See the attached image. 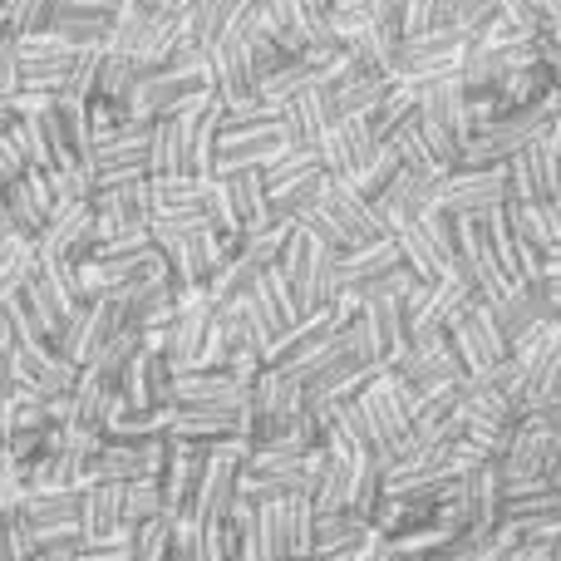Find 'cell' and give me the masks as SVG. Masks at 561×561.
Here are the masks:
<instances>
[{
    "label": "cell",
    "mask_w": 561,
    "mask_h": 561,
    "mask_svg": "<svg viewBox=\"0 0 561 561\" xmlns=\"http://www.w3.org/2000/svg\"><path fill=\"white\" fill-rule=\"evenodd\" d=\"M414 128H419V138H424V148L434 153V163L448 173V168L458 163V153H463V144H468V124H463V84H458V75L434 79V84L419 89Z\"/></svg>",
    "instance_id": "cell-1"
},
{
    "label": "cell",
    "mask_w": 561,
    "mask_h": 561,
    "mask_svg": "<svg viewBox=\"0 0 561 561\" xmlns=\"http://www.w3.org/2000/svg\"><path fill=\"white\" fill-rule=\"evenodd\" d=\"M276 272L296 290L300 316H316V310H325L330 300H335V247L316 242V237L300 232V227H290L286 247H280V256H276Z\"/></svg>",
    "instance_id": "cell-2"
},
{
    "label": "cell",
    "mask_w": 561,
    "mask_h": 561,
    "mask_svg": "<svg viewBox=\"0 0 561 561\" xmlns=\"http://www.w3.org/2000/svg\"><path fill=\"white\" fill-rule=\"evenodd\" d=\"M557 454H561V438L523 419V424L513 428V438H507L503 458H497V483H503V497H513V493H537V488H552Z\"/></svg>",
    "instance_id": "cell-3"
},
{
    "label": "cell",
    "mask_w": 561,
    "mask_h": 561,
    "mask_svg": "<svg viewBox=\"0 0 561 561\" xmlns=\"http://www.w3.org/2000/svg\"><path fill=\"white\" fill-rule=\"evenodd\" d=\"M316 454H290V448H247L242 478H237V497L247 503H276V497L306 493V478L316 468Z\"/></svg>",
    "instance_id": "cell-4"
},
{
    "label": "cell",
    "mask_w": 561,
    "mask_h": 561,
    "mask_svg": "<svg viewBox=\"0 0 561 561\" xmlns=\"http://www.w3.org/2000/svg\"><path fill=\"white\" fill-rule=\"evenodd\" d=\"M242 458H247V438H222V444H207L203 454V473L193 483L187 497V517L193 523H222L237 503V478H242Z\"/></svg>",
    "instance_id": "cell-5"
},
{
    "label": "cell",
    "mask_w": 561,
    "mask_h": 561,
    "mask_svg": "<svg viewBox=\"0 0 561 561\" xmlns=\"http://www.w3.org/2000/svg\"><path fill=\"white\" fill-rule=\"evenodd\" d=\"M345 345L355 350L359 365L369 369H389L409 345V330H404V310L399 300H359L355 320L345 325Z\"/></svg>",
    "instance_id": "cell-6"
},
{
    "label": "cell",
    "mask_w": 561,
    "mask_h": 561,
    "mask_svg": "<svg viewBox=\"0 0 561 561\" xmlns=\"http://www.w3.org/2000/svg\"><path fill=\"white\" fill-rule=\"evenodd\" d=\"M473 300H478V296H473V290H468L458 276L414 280V286H409V296L399 300L409 340H434V335H444L454 320H463V310L473 306Z\"/></svg>",
    "instance_id": "cell-7"
},
{
    "label": "cell",
    "mask_w": 561,
    "mask_h": 561,
    "mask_svg": "<svg viewBox=\"0 0 561 561\" xmlns=\"http://www.w3.org/2000/svg\"><path fill=\"white\" fill-rule=\"evenodd\" d=\"M75 59H79V49H69L49 30L45 35L15 39V94H39V99L65 94L69 75H75Z\"/></svg>",
    "instance_id": "cell-8"
},
{
    "label": "cell",
    "mask_w": 561,
    "mask_h": 561,
    "mask_svg": "<svg viewBox=\"0 0 561 561\" xmlns=\"http://www.w3.org/2000/svg\"><path fill=\"white\" fill-rule=\"evenodd\" d=\"M124 325H128V316H124V306H118V296L84 300V306H79L75 316L65 320V330H59L55 355H59V359H69L75 369H84L89 359H94L99 350H104Z\"/></svg>",
    "instance_id": "cell-9"
},
{
    "label": "cell",
    "mask_w": 561,
    "mask_h": 561,
    "mask_svg": "<svg viewBox=\"0 0 561 561\" xmlns=\"http://www.w3.org/2000/svg\"><path fill=\"white\" fill-rule=\"evenodd\" d=\"M463 45H468V39H458L454 30H428V35L399 39V49H394V79L419 94V89L434 84V79L458 75Z\"/></svg>",
    "instance_id": "cell-10"
},
{
    "label": "cell",
    "mask_w": 561,
    "mask_h": 561,
    "mask_svg": "<svg viewBox=\"0 0 561 561\" xmlns=\"http://www.w3.org/2000/svg\"><path fill=\"white\" fill-rule=\"evenodd\" d=\"M444 340L463 375H488L493 365L507 359V340H503V330H497L488 300H473V306L463 310V320H454V325L444 330Z\"/></svg>",
    "instance_id": "cell-11"
},
{
    "label": "cell",
    "mask_w": 561,
    "mask_h": 561,
    "mask_svg": "<svg viewBox=\"0 0 561 561\" xmlns=\"http://www.w3.org/2000/svg\"><path fill=\"white\" fill-rule=\"evenodd\" d=\"M280 148H286V138H280V118L276 124H217L213 178L247 173V168H266Z\"/></svg>",
    "instance_id": "cell-12"
},
{
    "label": "cell",
    "mask_w": 561,
    "mask_h": 561,
    "mask_svg": "<svg viewBox=\"0 0 561 561\" xmlns=\"http://www.w3.org/2000/svg\"><path fill=\"white\" fill-rule=\"evenodd\" d=\"M507 197V168H483V173H468V168H448L438 178L434 207L448 217H488L497 213Z\"/></svg>",
    "instance_id": "cell-13"
},
{
    "label": "cell",
    "mask_w": 561,
    "mask_h": 561,
    "mask_svg": "<svg viewBox=\"0 0 561 561\" xmlns=\"http://www.w3.org/2000/svg\"><path fill=\"white\" fill-rule=\"evenodd\" d=\"M94 247H99V232H94V213H89V203L49 213L45 232L35 237V256H39V262H55V266L89 262V256H94Z\"/></svg>",
    "instance_id": "cell-14"
},
{
    "label": "cell",
    "mask_w": 561,
    "mask_h": 561,
    "mask_svg": "<svg viewBox=\"0 0 561 561\" xmlns=\"http://www.w3.org/2000/svg\"><path fill=\"white\" fill-rule=\"evenodd\" d=\"M316 207L325 213V222L335 227L340 237H345V247H355V242H379V237H385V227H379V217H375V203H369V197H359L355 187H350L345 178H335V173L320 178Z\"/></svg>",
    "instance_id": "cell-15"
},
{
    "label": "cell",
    "mask_w": 561,
    "mask_h": 561,
    "mask_svg": "<svg viewBox=\"0 0 561 561\" xmlns=\"http://www.w3.org/2000/svg\"><path fill=\"white\" fill-rule=\"evenodd\" d=\"M89 213H94L99 242H108L118 232H134V227H148V217H153L148 178H134V183H118V187H94Z\"/></svg>",
    "instance_id": "cell-16"
},
{
    "label": "cell",
    "mask_w": 561,
    "mask_h": 561,
    "mask_svg": "<svg viewBox=\"0 0 561 561\" xmlns=\"http://www.w3.org/2000/svg\"><path fill=\"white\" fill-rule=\"evenodd\" d=\"M20 517L35 533V547H79V493H25Z\"/></svg>",
    "instance_id": "cell-17"
},
{
    "label": "cell",
    "mask_w": 561,
    "mask_h": 561,
    "mask_svg": "<svg viewBox=\"0 0 561 561\" xmlns=\"http://www.w3.org/2000/svg\"><path fill=\"white\" fill-rule=\"evenodd\" d=\"M203 55H207V84H213V94L222 99V104H242V99L256 94V65H252V49H247L242 30L222 35L213 49H203Z\"/></svg>",
    "instance_id": "cell-18"
},
{
    "label": "cell",
    "mask_w": 561,
    "mask_h": 561,
    "mask_svg": "<svg viewBox=\"0 0 561 561\" xmlns=\"http://www.w3.org/2000/svg\"><path fill=\"white\" fill-rule=\"evenodd\" d=\"M247 385L227 369H197V375H173L168 409H213V414H242Z\"/></svg>",
    "instance_id": "cell-19"
},
{
    "label": "cell",
    "mask_w": 561,
    "mask_h": 561,
    "mask_svg": "<svg viewBox=\"0 0 561 561\" xmlns=\"http://www.w3.org/2000/svg\"><path fill=\"white\" fill-rule=\"evenodd\" d=\"M488 310H493V320H497V330H503L507 350H513L523 335H533V330L552 325V320L561 316V310L552 306V296H547V280H533V286L503 290L497 300H488Z\"/></svg>",
    "instance_id": "cell-20"
},
{
    "label": "cell",
    "mask_w": 561,
    "mask_h": 561,
    "mask_svg": "<svg viewBox=\"0 0 561 561\" xmlns=\"http://www.w3.org/2000/svg\"><path fill=\"white\" fill-rule=\"evenodd\" d=\"M507 197L523 203H561V153L537 138L523 153L507 158Z\"/></svg>",
    "instance_id": "cell-21"
},
{
    "label": "cell",
    "mask_w": 561,
    "mask_h": 561,
    "mask_svg": "<svg viewBox=\"0 0 561 561\" xmlns=\"http://www.w3.org/2000/svg\"><path fill=\"white\" fill-rule=\"evenodd\" d=\"M438 178L444 173H419V168H399L394 183L375 197V217L385 227V237H394L399 227H409L424 207H434V193H438Z\"/></svg>",
    "instance_id": "cell-22"
},
{
    "label": "cell",
    "mask_w": 561,
    "mask_h": 561,
    "mask_svg": "<svg viewBox=\"0 0 561 561\" xmlns=\"http://www.w3.org/2000/svg\"><path fill=\"white\" fill-rule=\"evenodd\" d=\"M168 389H173V365L163 359V350L138 345L118 375V399L128 409H168Z\"/></svg>",
    "instance_id": "cell-23"
},
{
    "label": "cell",
    "mask_w": 561,
    "mask_h": 561,
    "mask_svg": "<svg viewBox=\"0 0 561 561\" xmlns=\"http://www.w3.org/2000/svg\"><path fill=\"white\" fill-rule=\"evenodd\" d=\"M0 213L10 217V227H15L25 242H35L39 232H45L49 213H55V193H49V178L45 173H20L15 183L0 187Z\"/></svg>",
    "instance_id": "cell-24"
},
{
    "label": "cell",
    "mask_w": 561,
    "mask_h": 561,
    "mask_svg": "<svg viewBox=\"0 0 561 561\" xmlns=\"http://www.w3.org/2000/svg\"><path fill=\"white\" fill-rule=\"evenodd\" d=\"M10 369H15V385L30 389L39 399H59L75 389L79 369L69 359H59L49 345H15L10 350Z\"/></svg>",
    "instance_id": "cell-25"
},
{
    "label": "cell",
    "mask_w": 561,
    "mask_h": 561,
    "mask_svg": "<svg viewBox=\"0 0 561 561\" xmlns=\"http://www.w3.org/2000/svg\"><path fill=\"white\" fill-rule=\"evenodd\" d=\"M389 369H394L404 385H414L419 394H428V389H438V385H454V379H463V369H458V359H454V350H448L444 335L409 340L404 355H399Z\"/></svg>",
    "instance_id": "cell-26"
},
{
    "label": "cell",
    "mask_w": 561,
    "mask_h": 561,
    "mask_svg": "<svg viewBox=\"0 0 561 561\" xmlns=\"http://www.w3.org/2000/svg\"><path fill=\"white\" fill-rule=\"evenodd\" d=\"M375 148H379V138H375V128H369V118H335V124H325V134L316 138L320 168L335 178H350Z\"/></svg>",
    "instance_id": "cell-27"
},
{
    "label": "cell",
    "mask_w": 561,
    "mask_h": 561,
    "mask_svg": "<svg viewBox=\"0 0 561 561\" xmlns=\"http://www.w3.org/2000/svg\"><path fill=\"white\" fill-rule=\"evenodd\" d=\"M325 124H335V118H330V89L320 84V79H310L306 89H296V94L280 104V138H286L290 148H316Z\"/></svg>",
    "instance_id": "cell-28"
},
{
    "label": "cell",
    "mask_w": 561,
    "mask_h": 561,
    "mask_svg": "<svg viewBox=\"0 0 561 561\" xmlns=\"http://www.w3.org/2000/svg\"><path fill=\"white\" fill-rule=\"evenodd\" d=\"M483 232H488V247H493L497 272L507 276V286H533V280H542V252H537L533 242H523V237L503 222V213H488Z\"/></svg>",
    "instance_id": "cell-29"
},
{
    "label": "cell",
    "mask_w": 561,
    "mask_h": 561,
    "mask_svg": "<svg viewBox=\"0 0 561 561\" xmlns=\"http://www.w3.org/2000/svg\"><path fill=\"white\" fill-rule=\"evenodd\" d=\"M247 310H252V320L262 325V335L266 340H276L280 330H290L296 320H306L300 316V306H296V290L286 286V276L276 272V266H266L262 276H256V286L247 290Z\"/></svg>",
    "instance_id": "cell-30"
},
{
    "label": "cell",
    "mask_w": 561,
    "mask_h": 561,
    "mask_svg": "<svg viewBox=\"0 0 561 561\" xmlns=\"http://www.w3.org/2000/svg\"><path fill=\"white\" fill-rule=\"evenodd\" d=\"M203 454L207 448L168 438L163 468H158V493H163V513L168 517H187V497H193V483H197V473H203Z\"/></svg>",
    "instance_id": "cell-31"
},
{
    "label": "cell",
    "mask_w": 561,
    "mask_h": 561,
    "mask_svg": "<svg viewBox=\"0 0 561 561\" xmlns=\"http://www.w3.org/2000/svg\"><path fill=\"white\" fill-rule=\"evenodd\" d=\"M79 533H84V542L128 533L124 527V483H84L79 488Z\"/></svg>",
    "instance_id": "cell-32"
},
{
    "label": "cell",
    "mask_w": 561,
    "mask_h": 561,
    "mask_svg": "<svg viewBox=\"0 0 561 561\" xmlns=\"http://www.w3.org/2000/svg\"><path fill=\"white\" fill-rule=\"evenodd\" d=\"M335 335V325H330V316L325 310H316V316H306V320H296L290 330H280V335L266 345V355H262V365L266 369H290V365H300L306 355H316L325 340Z\"/></svg>",
    "instance_id": "cell-33"
},
{
    "label": "cell",
    "mask_w": 561,
    "mask_h": 561,
    "mask_svg": "<svg viewBox=\"0 0 561 561\" xmlns=\"http://www.w3.org/2000/svg\"><path fill=\"white\" fill-rule=\"evenodd\" d=\"M168 438L178 444H222V438H242V414H213V409H168Z\"/></svg>",
    "instance_id": "cell-34"
},
{
    "label": "cell",
    "mask_w": 561,
    "mask_h": 561,
    "mask_svg": "<svg viewBox=\"0 0 561 561\" xmlns=\"http://www.w3.org/2000/svg\"><path fill=\"white\" fill-rule=\"evenodd\" d=\"M217 183H222V197H227V207H232V217H237V227H242V232H256V227L272 222L262 168H247V173H227V178H217Z\"/></svg>",
    "instance_id": "cell-35"
},
{
    "label": "cell",
    "mask_w": 561,
    "mask_h": 561,
    "mask_svg": "<svg viewBox=\"0 0 561 561\" xmlns=\"http://www.w3.org/2000/svg\"><path fill=\"white\" fill-rule=\"evenodd\" d=\"M242 10H247V0H193V10H187V45L213 49L217 39L237 30Z\"/></svg>",
    "instance_id": "cell-36"
},
{
    "label": "cell",
    "mask_w": 561,
    "mask_h": 561,
    "mask_svg": "<svg viewBox=\"0 0 561 561\" xmlns=\"http://www.w3.org/2000/svg\"><path fill=\"white\" fill-rule=\"evenodd\" d=\"M217 178H197V173H168V178H148V197H153V217L158 213H187L203 207L213 193Z\"/></svg>",
    "instance_id": "cell-37"
},
{
    "label": "cell",
    "mask_w": 561,
    "mask_h": 561,
    "mask_svg": "<svg viewBox=\"0 0 561 561\" xmlns=\"http://www.w3.org/2000/svg\"><path fill=\"white\" fill-rule=\"evenodd\" d=\"M389 458H379L375 448H359L355 458H350V513L369 517V507L385 497V473H389Z\"/></svg>",
    "instance_id": "cell-38"
},
{
    "label": "cell",
    "mask_w": 561,
    "mask_h": 561,
    "mask_svg": "<svg viewBox=\"0 0 561 561\" xmlns=\"http://www.w3.org/2000/svg\"><path fill=\"white\" fill-rule=\"evenodd\" d=\"M138 65L128 55H118V49H99V69H94V94L89 99H108V104H134L138 94Z\"/></svg>",
    "instance_id": "cell-39"
},
{
    "label": "cell",
    "mask_w": 561,
    "mask_h": 561,
    "mask_svg": "<svg viewBox=\"0 0 561 561\" xmlns=\"http://www.w3.org/2000/svg\"><path fill=\"white\" fill-rule=\"evenodd\" d=\"M168 434V409H128L118 404L114 419L104 424V438H114V444H144V438H158Z\"/></svg>",
    "instance_id": "cell-40"
},
{
    "label": "cell",
    "mask_w": 561,
    "mask_h": 561,
    "mask_svg": "<svg viewBox=\"0 0 561 561\" xmlns=\"http://www.w3.org/2000/svg\"><path fill=\"white\" fill-rule=\"evenodd\" d=\"M280 533H286V557H316V513L306 493L280 497Z\"/></svg>",
    "instance_id": "cell-41"
},
{
    "label": "cell",
    "mask_w": 561,
    "mask_h": 561,
    "mask_svg": "<svg viewBox=\"0 0 561 561\" xmlns=\"http://www.w3.org/2000/svg\"><path fill=\"white\" fill-rule=\"evenodd\" d=\"M497 15L493 0H434L438 30H454L458 39H478V30Z\"/></svg>",
    "instance_id": "cell-42"
},
{
    "label": "cell",
    "mask_w": 561,
    "mask_h": 561,
    "mask_svg": "<svg viewBox=\"0 0 561 561\" xmlns=\"http://www.w3.org/2000/svg\"><path fill=\"white\" fill-rule=\"evenodd\" d=\"M369 537V523L359 513H330V517H316V557L325 552H350Z\"/></svg>",
    "instance_id": "cell-43"
},
{
    "label": "cell",
    "mask_w": 561,
    "mask_h": 561,
    "mask_svg": "<svg viewBox=\"0 0 561 561\" xmlns=\"http://www.w3.org/2000/svg\"><path fill=\"white\" fill-rule=\"evenodd\" d=\"M399 168H404V163H399V153H394V148H389V144H379V148H375V153H369V158H365V163H359V168H355V173H350V178H345V183H350V187H355V193H359V197H369V203H375V197H379V193H385V187H389V183H394V173H399Z\"/></svg>",
    "instance_id": "cell-44"
},
{
    "label": "cell",
    "mask_w": 561,
    "mask_h": 561,
    "mask_svg": "<svg viewBox=\"0 0 561 561\" xmlns=\"http://www.w3.org/2000/svg\"><path fill=\"white\" fill-rule=\"evenodd\" d=\"M547 517H561V493H557V488H537V493H513V497H503V523H507V527L547 523Z\"/></svg>",
    "instance_id": "cell-45"
},
{
    "label": "cell",
    "mask_w": 561,
    "mask_h": 561,
    "mask_svg": "<svg viewBox=\"0 0 561 561\" xmlns=\"http://www.w3.org/2000/svg\"><path fill=\"white\" fill-rule=\"evenodd\" d=\"M310 79H316V69H310L306 59H286L280 69H272V75L256 79V99H266V104H276V108H280L290 94H296V89H306Z\"/></svg>",
    "instance_id": "cell-46"
},
{
    "label": "cell",
    "mask_w": 561,
    "mask_h": 561,
    "mask_svg": "<svg viewBox=\"0 0 561 561\" xmlns=\"http://www.w3.org/2000/svg\"><path fill=\"white\" fill-rule=\"evenodd\" d=\"M55 10H59V0H5V35H15V39L45 35Z\"/></svg>",
    "instance_id": "cell-47"
},
{
    "label": "cell",
    "mask_w": 561,
    "mask_h": 561,
    "mask_svg": "<svg viewBox=\"0 0 561 561\" xmlns=\"http://www.w3.org/2000/svg\"><path fill=\"white\" fill-rule=\"evenodd\" d=\"M414 104H419V94H414V89H409V84H399V79H394V84H389V94L379 99V104H375V114H369V128H375V138H379V144H385V138L394 134V128L404 124L409 114H414Z\"/></svg>",
    "instance_id": "cell-48"
},
{
    "label": "cell",
    "mask_w": 561,
    "mask_h": 561,
    "mask_svg": "<svg viewBox=\"0 0 561 561\" xmlns=\"http://www.w3.org/2000/svg\"><path fill=\"white\" fill-rule=\"evenodd\" d=\"M153 517H163V493H158V478H134V483H124V527L134 533V527L153 523Z\"/></svg>",
    "instance_id": "cell-49"
},
{
    "label": "cell",
    "mask_w": 561,
    "mask_h": 561,
    "mask_svg": "<svg viewBox=\"0 0 561 561\" xmlns=\"http://www.w3.org/2000/svg\"><path fill=\"white\" fill-rule=\"evenodd\" d=\"M173 523L178 517H153V523L134 527V561H168V542H173Z\"/></svg>",
    "instance_id": "cell-50"
},
{
    "label": "cell",
    "mask_w": 561,
    "mask_h": 561,
    "mask_svg": "<svg viewBox=\"0 0 561 561\" xmlns=\"http://www.w3.org/2000/svg\"><path fill=\"white\" fill-rule=\"evenodd\" d=\"M493 5L503 20H513V25H523L537 35V30L547 25V5H552V0H493Z\"/></svg>",
    "instance_id": "cell-51"
},
{
    "label": "cell",
    "mask_w": 561,
    "mask_h": 561,
    "mask_svg": "<svg viewBox=\"0 0 561 561\" xmlns=\"http://www.w3.org/2000/svg\"><path fill=\"white\" fill-rule=\"evenodd\" d=\"M203 537V561H237V537L227 523H197Z\"/></svg>",
    "instance_id": "cell-52"
},
{
    "label": "cell",
    "mask_w": 561,
    "mask_h": 561,
    "mask_svg": "<svg viewBox=\"0 0 561 561\" xmlns=\"http://www.w3.org/2000/svg\"><path fill=\"white\" fill-rule=\"evenodd\" d=\"M168 561H203V537H197V523H193V517H178V523H173Z\"/></svg>",
    "instance_id": "cell-53"
},
{
    "label": "cell",
    "mask_w": 561,
    "mask_h": 561,
    "mask_svg": "<svg viewBox=\"0 0 561 561\" xmlns=\"http://www.w3.org/2000/svg\"><path fill=\"white\" fill-rule=\"evenodd\" d=\"M290 5H296V15H300V25H306L310 39H330V30H325L330 0H290Z\"/></svg>",
    "instance_id": "cell-54"
},
{
    "label": "cell",
    "mask_w": 561,
    "mask_h": 561,
    "mask_svg": "<svg viewBox=\"0 0 561 561\" xmlns=\"http://www.w3.org/2000/svg\"><path fill=\"white\" fill-rule=\"evenodd\" d=\"M15 94V35L0 30V99Z\"/></svg>",
    "instance_id": "cell-55"
},
{
    "label": "cell",
    "mask_w": 561,
    "mask_h": 561,
    "mask_svg": "<svg viewBox=\"0 0 561 561\" xmlns=\"http://www.w3.org/2000/svg\"><path fill=\"white\" fill-rule=\"evenodd\" d=\"M355 561H394V547H389V537H379V533H369L365 542L355 547Z\"/></svg>",
    "instance_id": "cell-56"
},
{
    "label": "cell",
    "mask_w": 561,
    "mask_h": 561,
    "mask_svg": "<svg viewBox=\"0 0 561 561\" xmlns=\"http://www.w3.org/2000/svg\"><path fill=\"white\" fill-rule=\"evenodd\" d=\"M527 424H537V428H547V434L561 438V399H552V404L537 409V414H527Z\"/></svg>",
    "instance_id": "cell-57"
},
{
    "label": "cell",
    "mask_w": 561,
    "mask_h": 561,
    "mask_svg": "<svg viewBox=\"0 0 561 561\" xmlns=\"http://www.w3.org/2000/svg\"><path fill=\"white\" fill-rule=\"evenodd\" d=\"M503 561H552V547H527V542H517Z\"/></svg>",
    "instance_id": "cell-58"
},
{
    "label": "cell",
    "mask_w": 561,
    "mask_h": 561,
    "mask_svg": "<svg viewBox=\"0 0 561 561\" xmlns=\"http://www.w3.org/2000/svg\"><path fill=\"white\" fill-rule=\"evenodd\" d=\"M75 552H79V547H39L30 561H75Z\"/></svg>",
    "instance_id": "cell-59"
},
{
    "label": "cell",
    "mask_w": 561,
    "mask_h": 561,
    "mask_svg": "<svg viewBox=\"0 0 561 561\" xmlns=\"http://www.w3.org/2000/svg\"><path fill=\"white\" fill-rule=\"evenodd\" d=\"M15 394V369H10V355H0V399Z\"/></svg>",
    "instance_id": "cell-60"
},
{
    "label": "cell",
    "mask_w": 561,
    "mask_h": 561,
    "mask_svg": "<svg viewBox=\"0 0 561 561\" xmlns=\"http://www.w3.org/2000/svg\"><path fill=\"white\" fill-rule=\"evenodd\" d=\"M316 561H355V547H350V552H325V557H316Z\"/></svg>",
    "instance_id": "cell-61"
},
{
    "label": "cell",
    "mask_w": 561,
    "mask_h": 561,
    "mask_svg": "<svg viewBox=\"0 0 561 561\" xmlns=\"http://www.w3.org/2000/svg\"><path fill=\"white\" fill-rule=\"evenodd\" d=\"M552 488L561 493V454H557V468H552Z\"/></svg>",
    "instance_id": "cell-62"
},
{
    "label": "cell",
    "mask_w": 561,
    "mask_h": 561,
    "mask_svg": "<svg viewBox=\"0 0 561 561\" xmlns=\"http://www.w3.org/2000/svg\"><path fill=\"white\" fill-rule=\"evenodd\" d=\"M0 30H5V0H0Z\"/></svg>",
    "instance_id": "cell-63"
},
{
    "label": "cell",
    "mask_w": 561,
    "mask_h": 561,
    "mask_svg": "<svg viewBox=\"0 0 561 561\" xmlns=\"http://www.w3.org/2000/svg\"><path fill=\"white\" fill-rule=\"evenodd\" d=\"M557 330H561V316H557Z\"/></svg>",
    "instance_id": "cell-64"
}]
</instances>
